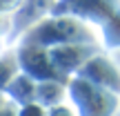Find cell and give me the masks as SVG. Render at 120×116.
Listing matches in <instances>:
<instances>
[{"instance_id":"obj_15","label":"cell","mask_w":120,"mask_h":116,"mask_svg":"<svg viewBox=\"0 0 120 116\" xmlns=\"http://www.w3.org/2000/svg\"><path fill=\"white\" fill-rule=\"evenodd\" d=\"M2 107H4V100H2V96H0V112H2Z\"/></svg>"},{"instance_id":"obj_5","label":"cell","mask_w":120,"mask_h":116,"mask_svg":"<svg viewBox=\"0 0 120 116\" xmlns=\"http://www.w3.org/2000/svg\"><path fill=\"white\" fill-rule=\"evenodd\" d=\"M49 54H51V60L56 65L58 74L67 78L71 74L80 72L87 60L98 54V49L94 43H69V45H60V47H51Z\"/></svg>"},{"instance_id":"obj_12","label":"cell","mask_w":120,"mask_h":116,"mask_svg":"<svg viewBox=\"0 0 120 116\" xmlns=\"http://www.w3.org/2000/svg\"><path fill=\"white\" fill-rule=\"evenodd\" d=\"M25 0H0V13H13L22 7Z\"/></svg>"},{"instance_id":"obj_4","label":"cell","mask_w":120,"mask_h":116,"mask_svg":"<svg viewBox=\"0 0 120 116\" xmlns=\"http://www.w3.org/2000/svg\"><path fill=\"white\" fill-rule=\"evenodd\" d=\"M16 56H18V65H20L22 74H27L29 78H34L36 83L64 80V78L58 74L56 65H53L49 49L38 47V45H31V43H20V49H18Z\"/></svg>"},{"instance_id":"obj_6","label":"cell","mask_w":120,"mask_h":116,"mask_svg":"<svg viewBox=\"0 0 120 116\" xmlns=\"http://www.w3.org/2000/svg\"><path fill=\"white\" fill-rule=\"evenodd\" d=\"M76 76L85 78V80L94 83V85L109 89L113 94L120 96V69L111 63V58H107L105 54H96L85 63V67L76 74Z\"/></svg>"},{"instance_id":"obj_14","label":"cell","mask_w":120,"mask_h":116,"mask_svg":"<svg viewBox=\"0 0 120 116\" xmlns=\"http://www.w3.org/2000/svg\"><path fill=\"white\" fill-rule=\"evenodd\" d=\"M0 116H18V109L13 107V105H4L2 112H0Z\"/></svg>"},{"instance_id":"obj_3","label":"cell","mask_w":120,"mask_h":116,"mask_svg":"<svg viewBox=\"0 0 120 116\" xmlns=\"http://www.w3.org/2000/svg\"><path fill=\"white\" fill-rule=\"evenodd\" d=\"M120 7V0H56L53 16H73L87 25L102 27Z\"/></svg>"},{"instance_id":"obj_1","label":"cell","mask_w":120,"mask_h":116,"mask_svg":"<svg viewBox=\"0 0 120 116\" xmlns=\"http://www.w3.org/2000/svg\"><path fill=\"white\" fill-rule=\"evenodd\" d=\"M20 43H31L38 47L51 49L60 47V45H69V43H94L96 45V34L91 29V25L78 20L73 16H49L38 20L34 27L22 34Z\"/></svg>"},{"instance_id":"obj_10","label":"cell","mask_w":120,"mask_h":116,"mask_svg":"<svg viewBox=\"0 0 120 116\" xmlns=\"http://www.w3.org/2000/svg\"><path fill=\"white\" fill-rule=\"evenodd\" d=\"M20 74V65H18V56H4L0 58V87H7L13 78Z\"/></svg>"},{"instance_id":"obj_7","label":"cell","mask_w":120,"mask_h":116,"mask_svg":"<svg viewBox=\"0 0 120 116\" xmlns=\"http://www.w3.org/2000/svg\"><path fill=\"white\" fill-rule=\"evenodd\" d=\"M36 89H38V83H36L34 78H29L27 74H18V76L4 87L9 98H11L13 103H18L20 107L22 105H29V103H36Z\"/></svg>"},{"instance_id":"obj_13","label":"cell","mask_w":120,"mask_h":116,"mask_svg":"<svg viewBox=\"0 0 120 116\" xmlns=\"http://www.w3.org/2000/svg\"><path fill=\"white\" fill-rule=\"evenodd\" d=\"M49 116H78L73 107H67V105H56V107L49 109Z\"/></svg>"},{"instance_id":"obj_2","label":"cell","mask_w":120,"mask_h":116,"mask_svg":"<svg viewBox=\"0 0 120 116\" xmlns=\"http://www.w3.org/2000/svg\"><path fill=\"white\" fill-rule=\"evenodd\" d=\"M67 94L78 116H113L120 105V96L94 85L80 76L69 78Z\"/></svg>"},{"instance_id":"obj_8","label":"cell","mask_w":120,"mask_h":116,"mask_svg":"<svg viewBox=\"0 0 120 116\" xmlns=\"http://www.w3.org/2000/svg\"><path fill=\"white\" fill-rule=\"evenodd\" d=\"M64 96H67V87L62 85V80H42V83H38L36 103H40L42 107H56V105L62 103Z\"/></svg>"},{"instance_id":"obj_9","label":"cell","mask_w":120,"mask_h":116,"mask_svg":"<svg viewBox=\"0 0 120 116\" xmlns=\"http://www.w3.org/2000/svg\"><path fill=\"white\" fill-rule=\"evenodd\" d=\"M100 29H102V40H105V45H107L109 49L120 47V7L111 13V18H109Z\"/></svg>"},{"instance_id":"obj_11","label":"cell","mask_w":120,"mask_h":116,"mask_svg":"<svg viewBox=\"0 0 120 116\" xmlns=\"http://www.w3.org/2000/svg\"><path fill=\"white\" fill-rule=\"evenodd\" d=\"M18 116H49V112L40 103H29V105L18 107Z\"/></svg>"}]
</instances>
